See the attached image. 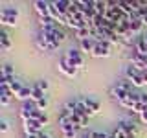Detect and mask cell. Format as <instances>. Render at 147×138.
<instances>
[{
  "instance_id": "cell-21",
  "label": "cell",
  "mask_w": 147,
  "mask_h": 138,
  "mask_svg": "<svg viewBox=\"0 0 147 138\" xmlns=\"http://www.w3.org/2000/svg\"><path fill=\"white\" fill-rule=\"evenodd\" d=\"M90 136H92V138H109V135H105V133H99V131H92Z\"/></svg>"
},
{
  "instance_id": "cell-12",
  "label": "cell",
  "mask_w": 147,
  "mask_h": 138,
  "mask_svg": "<svg viewBox=\"0 0 147 138\" xmlns=\"http://www.w3.org/2000/svg\"><path fill=\"white\" fill-rule=\"evenodd\" d=\"M15 99H20V101H26L28 103V99H31V87H24V89L15 96Z\"/></svg>"
},
{
  "instance_id": "cell-7",
  "label": "cell",
  "mask_w": 147,
  "mask_h": 138,
  "mask_svg": "<svg viewBox=\"0 0 147 138\" xmlns=\"http://www.w3.org/2000/svg\"><path fill=\"white\" fill-rule=\"evenodd\" d=\"M35 11L39 13L40 17H50V2H42V0H37L33 2Z\"/></svg>"
},
{
  "instance_id": "cell-2",
  "label": "cell",
  "mask_w": 147,
  "mask_h": 138,
  "mask_svg": "<svg viewBox=\"0 0 147 138\" xmlns=\"http://www.w3.org/2000/svg\"><path fill=\"white\" fill-rule=\"evenodd\" d=\"M125 76H127V79L132 83V85L134 87H138V89H140V87H145L147 83H145V79H144V76H142V72L138 70V68H134L132 66V64H129L127 66V70H125Z\"/></svg>"
},
{
  "instance_id": "cell-4",
  "label": "cell",
  "mask_w": 147,
  "mask_h": 138,
  "mask_svg": "<svg viewBox=\"0 0 147 138\" xmlns=\"http://www.w3.org/2000/svg\"><path fill=\"white\" fill-rule=\"evenodd\" d=\"M59 72H63L64 76H68V77H76V76H77V70L70 66V63H68V57H66V55H63L61 61H59Z\"/></svg>"
},
{
  "instance_id": "cell-3",
  "label": "cell",
  "mask_w": 147,
  "mask_h": 138,
  "mask_svg": "<svg viewBox=\"0 0 147 138\" xmlns=\"http://www.w3.org/2000/svg\"><path fill=\"white\" fill-rule=\"evenodd\" d=\"M64 55L68 57V63H70V66H72V68H76V70H81V68L85 66V61H83V55H81L79 50L70 48Z\"/></svg>"
},
{
  "instance_id": "cell-25",
  "label": "cell",
  "mask_w": 147,
  "mask_h": 138,
  "mask_svg": "<svg viewBox=\"0 0 147 138\" xmlns=\"http://www.w3.org/2000/svg\"><path fill=\"white\" fill-rule=\"evenodd\" d=\"M140 118H142V122H144V123H147V112H144V114H140Z\"/></svg>"
},
{
  "instance_id": "cell-13",
  "label": "cell",
  "mask_w": 147,
  "mask_h": 138,
  "mask_svg": "<svg viewBox=\"0 0 147 138\" xmlns=\"http://www.w3.org/2000/svg\"><path fill=\"white\" fill-rule=\"evenodd\" d=\"M134 52L136 53H147V44H145V35L144 37H140V39L136 41V44H134Z\"/></svg>"
},
{
  "instance_id": "cell-15",
  "label": "cell",
  "mask_w": 147,
  "mask_h": 138,
  "mask_svg": "<svg viewBox=\"0 0 147 138\" xmlns=\"http://www.w3.org/2000/svg\"><path fill=\"white\" fill-rule=\"evenodd\" d=\"M119 129H123L129 136H134V131H136L134 123H129V122H121V123H119Z\"/></svg>"
},
{
  "instance_id": "cell-5",
  "label": "cell",
  "mask_w": 147,
  "mask_h": 138,
  "mask_svg": "<svg viewBox=\"0 0 147 138\" xmlns=\"http://www.w3.org/2000/svg\"><path fill=\"white\" fill-rule=\"evenodd\" d=\"M129 94H131V92H127L121 85H119V83H118L116 87H112V89H110V96H112L114 99H118V103H119V101H123Z\"/></svg>"
},
{
  "instance_id": "cell-27",
  "label": "cell",
  "mask_w": 147,
  "mask_h": 138,
  "mask_svg": "<svg viewBox=\"0 0 147 138\" xmlns=\"http://www.w3.org/2000/svg\"><path fill=\"white\" fill-rule=\"evenodd\" d=\"M83 138H92V136H90V135H85V136H83Z\"/></svg>"
},
{
  "instance_id": "cell-23",
  "label": "cell",
  "mask_w": 147,
  "mask_h": 138,
  "mask_svg": "<svg viewBox=\"0 0 147 138\" xmlns=\"http://www.w3.org/2000/svg\"><path fill=\"white\" fill-rule=\"evenodd\" d=\"M37 87H39L40 90H46V89H48V81H46V79H40L39 83H37Z\"/></svg>"
},
{
  "instance_id": "cell-10",
  "label": "cell",
  "mask_w": 147,
  "mask_h": 138,
  "mask_svg": "<svg viewBox=\"0 0 147 138\" xmlns=\"http://www.w3.org/2000/svg\"><path fill=\"white\" fill-rule=\"evenodd\" d=\"M46 96H44V90H40L39 87H37V83L33 87H31V101L33 103H37V101H40V99H44Z\"/></svg>"
},
{
  "instance_id": "cell-16",
  "label": "cell",
  "mask_w": 147,
  "mask_h": 138,
  "mask_svg": "<svg viewBox=\"0 0 147 138\" xmlns=\"http://www.w3.org/2000/svg\"><path fill=\"white\" fill-rule=\"evenodd\" d=\"M7 87H9V90H11V92H13V96H17V94H18V92H20L22 89H24V85H22V83H20V81H17V79H13V81H11V83H9V85H7Z\"/></svg>"
},
{
  "instance_id": "cell-28",
  "label": "cell",
  "mask_w": 147,
  "mask_h": 138,
  "mask_svg": "<svg viewBox=\"0 0 147 138\" xmlns=\"http://www.w3.org/2000/svg\"><path fill=\"white\" fill-rule=\"evenodd\" d=\"M26 138H39V136H26Z\"/></svg>"
},
{
  "instance_id": "cell-19",
  "label": "cell",
  "mask_w": 147,
  "mask_h": 138,
  "mask_svg": "<svg viewBox=\"0 0 147 138\" xmlns=\"http://www.w3.org/2000/svg\"><path fill=\"white\" fill-rule=\"evenodd\" d=\"M2 77H13V68L9 64H4L2 66Z\"/></svg>"
},
{
  "instance_id": "cell-26",
  "label": "cell",
  "mask_w": 147,
  "mask_h": 138,
  "mask_svg": "<svg viewBox=\"0 0 147 138\" xmlns=\"http://www.w3.org/2000/svg\"><path fill=\"white\" fill-rule=\"evenodd\" d=\"M142 76H144V79H145V83H147V70H144V72H142Z\"/></svg>"
},
{
  "instance_id": "cell-14",
  "label": "cell",
  "mask_w": 147,
  "mask_h": 138,
  "mask_svg": "<svg viewBox=\"0 0 147 138\" xmlns=\"http://www.w3.org/2000/svg\"><path fill=\"white\" fill-rule=\"evenodd\" d=\"M0 44H2V52H7V50L11 48V41H9V35L6 31L0 33Z\"/></svg>"
},
{
  "instance_id": "cell-6",
  "label": "cell",
  "mask_w": 147,
  "mask_h": 138,
  "mask_svg": "<svg viewBox=\"0 0 147 138\" xmlns=\"http://www.w3.org/2000/svg\"><path fill=\"white\" fill-rule=\"evenodd\" d=\"M11 98H15V96H13V92L9 90V87L7 85H0V103L6 107V105H9Z\"/></svg>"
},
{
  "instance_id": "cell-20",
  "label": "cell",
  "mask_w": 147,
  "mask_h": 138,
  "mask_svg": "<svg viewBox=\"0 0 147 138\" xmlns=\"http://www.w3.org/2000/svg\"><path fill=\"white\" fill-rule=\"evenodd\" d=\"M35 107L37 109H39L40 110V112H42V110H46V107H48V99H40V101H37V103H35Z\"/></svg>"
},
{
  "instance_id": "cell-29",
  "label": "cell",
  "mask_w": 147,
  "mask_h": 138,
  "mask_svg": "<svg viewBox=\"0 0 147 138\" xmlns=\"http://www.w3.org/2000/svg\"><path fill=\"white\" fill-rule=\"evenodd\" d=\"M145 44H147V35H145Z\"/></svg>"
},
{
  "instance_id": "cell-11",
  "label": "cell",
  "mask_w": 147,
  "mask_h": 138,
  "mask_svg": "<svg viewBox=\"0 0 147 138\" xmlns=\"http://www.w3.org/2000/svg\"><path fill=\"white\" fill-rule=\"evenodd\" d=\"M96 43H98V41H94V39L81 41V50H83V52H86V53H92V52H94V48H96Z\"/></svg>"
},
{
  "instance_id": "cell-30",
  "label": "cell",
  "mask_w": 147,
  "mask_h": 138,
  "mask_svg": "<svg viewBox=\"0 0 147 138\" xmlns=\"http://www.w3.org/2000/svg\"><path fill=\"white\" fill-rule=\"evenodd\" d=\"M145 4H147V2H145Z\"/></svg>"
},
{
  "instance_id": "cell-8",
  "label": "cell",
  "mask_w": 147,
  "mask_h": 138,
  "mask_svg": "<svg viewBox=\"0 0 147 138\" xmlns=\"http://www.w3.org/2000/svg\"><path fill=\"white\" fill-rule=\"evenodd\" d=\"M83 103L86 105V109H88V114H90V116L98 114V112H99V109H101L99 101H96V99H90V98H83Z\"/></svg>"
},
{
  "instance_id": "cell-18",
  "label": "cell",
  "mask_w": 147,
  "mask_h": 138,
  "mask_svg": "<svg viewBox=\"0 0 147 138\" xmlns=\"http://www.w3.org/2000/svg\"><path fill=\"white\" fill-rule=\"evenodd\" d=\"M142 28H144V22H142V20H131V33L132 35L140 33Z\"/></svg>"
},
{
  "instance_id": "cell-1",
  "label": "cell",
  "mask_w": 147,
  "mask_h": 138,
  "mask_svg": "<svg viewBox=\"0 0 147 138\" xmlns=\"http://www.w3.org/2000/svg\"><path fill=\"white\" fill-rule=\"evenodd\" d=\"M18 9L17 7H4L0 11V24L4 26H17Z\"/></svg>"
},
{
  "instance_id": "cell-22",
  "label": "cell",
  "mask_w": 147,
  "mask_h": 138,
  "mask_svg": "<svg viewBox=\"0 0 147 138\" xmlns=\"http://www.w3.org/2000/svg\"><path fill=\"white\" fill-rule=\"evenodd\" d=\"M63 138H76V131H61Z\"/></svg>"
},
{
  "instance_id": "cell-17",
  "label": "cell",
  "mask_w": 147,
  "mask_h": 138,
  "mask_svg": "<svg viewBox=\"0 0 147 138\" xmlns=\"http://www.w3.org/2000/svg\"><path fill=\"white\" fill-rule=\"evenodd\" d=\"M138 13H140V18H142V22H144V26H147V4L145 2H140Z\"/></svg>"
},
{
  "instance_id": "cell-24",
  "label": "cell",
  "mask_w": 147,
  "mask_h": 138,
  "mask_svg": "<svg viewBox=\"0 0 147 138\" xmlns=\"http://www.w3.org/2000/svg\"><path fill=\"white\" fill-rule=\"evenodd\" d=\"M7 129H9L7 127V122H2V123H0V131H2V133H6Z\"/></svg>"
},
{
  "instance_id": "cell-9",
  "label": "cell",
  "mask_w": 147,
  "mask_h": 138,
  "mask_svg": "<svg viewBox=\"0 0 147 138\" xmlns=\"http://www.w3.org/2000/svg\"><path fill=\"white\" fill-rule=\"evenodd\" d=\"M90 55H92V57H109V55H110V50L105 48L101 43H96V48H94V52H92Z\"/></svg>"
}]
</instances>
